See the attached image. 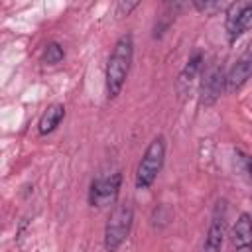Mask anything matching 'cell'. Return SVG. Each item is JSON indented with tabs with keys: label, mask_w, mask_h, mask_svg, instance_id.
<instances>
[{
	"label": "cell",
	"mask_w": 252,
	"mask_h": 252,
	"mask_svg": "<svg viewBox=\"0 0 252 252\" xmlns=\"http://www.w3.org/2000/svg\"><path fill=\"white\" fill-rule=\"evenodd\" d=\"M132 61H134V37L132 33H122L112 45L104 69V87H106V96L110 100L122 93L132 69Z\"/></svg>",
	"instance_id": "1"
},
{
	"label": "cell",
	"mask_w": 252,
	"mask_h": 252,
	"mask_svg": "<svg viewBox=\"0 0 252 252\" xmlns=\"http://www.w3.org/2000/svg\"><path fill=\"white\" fill-rule=\"evenodd\" d=\"M134 224V207L130 203H118L112 207L108 220L104 224V250L106 252H118V248L128 240Z\"/></svg>",
	"instance_id": "2"
},
{
	"label": "cell",
	"mask_w": 252,
	"mask_h": 252,
	"mask_svg": "<svg viewBox=\"0 0 252 252\" xmlns=\"http://www.w3.org/2000/svg\"><path fill=\"white\" fill-rule=\"evenodd\" d=\"M165 161V138L161 134H158L148 148L142 154V159L136 167V177H134V185L136 189H150L154 185V181L158 179L161 167Z\"/></svg>",
	"instance_id": "3"
},
{
	"label": "cell",
	"mask_w": 252,
	"mask_h": 252,
	"mask_svg": "<svg viewBox=\"0 0 252 252\" xmlns=\"http://www.w3.org/2000/svg\"><path fill=\"white\" fill-rule=\"evenodd\" d=\"M120 187H122V171H112L108 175L93 179L89 187V205L96 209L114 205L118 199Z\"/></svg>",
	"instance_id": "4"
},
{
	"label": "cell",
	"mask_w": 252,
	"mask_h": 252,
	"mask_svg": "<svg viewBox=\"0 0 252 252\" xmlns=\"http://www.w3.org/2000/svg\"><path fill=\"white\" fill-rule=\"evenodd\" d=\"M224 28L228 43H234L242 33L252 30V4L248 2H232L224 10Z\"/></svg>",
	"instance_id": "5"
},
{
	"label": "cell",
	"mask_w": 252,
	"mask_h": 252,
	"mask_svg": "<svg viewBox=\"0 0 252 252\" xmlns=\"http://www.w3.org/2000/svg\"><path fill=\"white\" fill-rule=\"evenodd\" d=\"M224 236H226V201L220 199L213 209L211 222L203 242V252H222Z\"/></svg>",
	"instance_id": "6"
},
{
	"label": "cell",
	"mask_w": 252,
	"mask_h": 252,
	"mask_svg": "<svg viewBox=\"0 0 252 252\" xmlns=\"http://www.w3.org/2000/svg\"><path fill=\"white\" fill-rule=\"evenodd\" d=\"M250 77H252V41L246 45L242 55L226 71V93L240 91L248 83Z\"/></svg>",
	"instance_id": "7"
},
{
	"label": "cell",
	"mask_w": 252,
	"mask_h": 252,
	"mask_svg": "<svg viewBox=\"0 0 252 252\" xmlns=\"http://www.w3.org/2000/svg\"><path fill=\"white\" fill-rule=\"evenodd\" d=\"M222 91H226V73L222 67H211L201 83V104L213 106L220 98Z\"/></svg>",
	"instance_id": "8"
},
{
	"label": "cell",
	"mask_w": 252,
	"mask_h": 252,
	"mask_svg": "<svg viewBox=\"0 0 252 252\" xmlns=\"http://www.w3.org/2000/svg\"><path fill=\"white\" fill-rule=\"evenodd\" d=\"M232 252H252V215L240 213L230 230Z\"/></svg>",
	"instance_id": "9"
},
{
	"label": "cell",
	"mask_w": 252,
	"mask_h": 252,
	"mask_svg": "<svg viewBox=\"0 0 252 252\" xmlns=\"http://www.w3.org/2000/svg\"><path fill=\"white\" fill-rule=\"evenodd\" d=\"M201 67H203V53H201V51H195V53L187 59L185 67L181 69V73H179V77H177L175 87H177V93H179V94H185V93L191 91L195 79H197L199 73H201Z\"/></svg>",
	"instance_id": "10"
},
{
	"label": "cell",
	"mask_w": 252,
	"mask_h": 252,
	"mask_svg": "<svg viewBox=\"0 0 252 252\" xmlns=\"http://www.w3.org/2000/svg\"><path fill=\"white\" fill-rule=\"evenodd\" d=\"M63 118H65V106L61 102L49 104L43 110V114L39 116V120H37V134L39 136H47V134L55 132L57 126L63 122Z\"/></svg>",
	"instance_id": "11"
},
{
	"label": "cell",
	"mask_w": 252,
	"mask_h": 252,
	"mask_svg": "<svg viewBox=\"0 0 252 252\" xmlns=\"http://www.w3.org/2000/svg\"><path fill=\"white\" fill-rule=\"evenodd\" d=\"M63 59H65V51L57 41H49L43 47V53H41V63L43 65L53 67V65H59Z\"/></svg>",
	"instance_id": "12"
},
{
	"label": "cell",
	"mask_w": 252,
	"mask_h": 252,
	"mask_svg": "<svg viewBox=\"0 0 252 252\" xmlns=\"http://www.w3.org/2000/svg\"><path fill=\"white\" fill-rule=\"evenodd\" d=\"M234 158H236V167H238V171H240V173L246 177V181L252 185V158H250L248 154L240 152V150L234 152Z\"/></svg>",
	"instance_id": "13"
},
{
	"label": "cell",
	"mask_w": 252,
	"mask_h": 252,
	"mask_svg": "<svg viewBox=\"0 0 252 252\" xmlns=\"http://www.w3.org/2000/svg\"><path fill=\"white\" fill-rule=\"evenodd\" d=\"M226 6L228 4H224V2H211V0H205V2L203 0H195L193 2V8L203 12L205 16H215L217 12H224Z\"/></svg>",
	"instance_id": "14"
},
{
	"label": "cell",
	"mask_w": 252,
	"mask_h": 252,
	"mask_svg": "<svg viewBox=\"0 0 252 252\" xmlns=\"http://www.w3.org/2000/svg\"><path fill=\"white\" fill-rule=\"evenodd\" d=\"M138 6H140V2H118L116 4V16H128Z\"/></svg>",
	"instance_id": "15"
}]
</instances>
